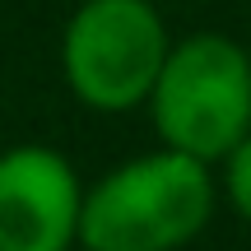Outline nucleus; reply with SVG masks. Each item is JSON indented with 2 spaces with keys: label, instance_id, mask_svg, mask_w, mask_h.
<instances>
[{
  "label": "nucleus",
  "instance_id": "f257e3e1",
  "mask_svg": "<svg viewBox=\"0 0 251 251\" xmlns=\"http://www.w3.org/2000/svg\"><path fill=\"white\" fill-rule=\"evenodd\" d=\"M209 214V168L163 149L107 172L84 196L75 242L84 251H177L205 233Z\"/></svg>",
  "mask_w": 251,
  "mask_h": 251
},
{
  "label": "nucleus",
  "instance_id": "f03ea898",
  "mask_svg": "<svg viewBox=\"0 0 251 251\" xmlns=\"http://www.w3.org/2000/svg\"><path fill=\"white\" fill-rule=\"evenodd\" d=\"M144 102L168 153L209 168L251 135V56L224 33H196L168 47Z\"/></svg>",
  "mask_w": 251,
  "mask_h": 251
},
{
  "label": "nucleus",
  "instance_id": "7ed1b4c3",
  "mask_svg": "<svg viewBox=\"0 0 251 251\" xmlns=\"http://www.w3.org/2000/svg\"><path fill=\"white\" fill-rule=\"evenodd\" d=\"M168 56V28L149 0H84L65 24L61 65L93 112H130L149 98Z\"/></svg>",
  "mask_w": 251,
  "mask_h": 251
},
{
  "label": "nucleus",
  "instance_id": "20e7f679",
  "mask_svg": "<svg viewBox=\"0 0 251 251\" xmlns=\"http://www.w3.org/2000/svg\"><path fill=\"white\" fill-rule=\"evenodd\" d=\"M84 191L47 144L0 153V251H70Z\"/></svg>",
  "mask_w": 251,
  "mask_h": 251
},
{
  "label": "nucleus",
  "instance_id": "39448f33",
  "mask_svg": "<svg viewBox=\"0 0 251 251\" xmlns=\"http://www.w3.org/2000/svg\"><path fill=\"white\" fill-rule=\"evenodd\" d=\"M224 191H228V205L251 224V135L224 158Z\"/></svg>",
  "mask_w": 251,
  "mask_h": 251
}]
</instances>
